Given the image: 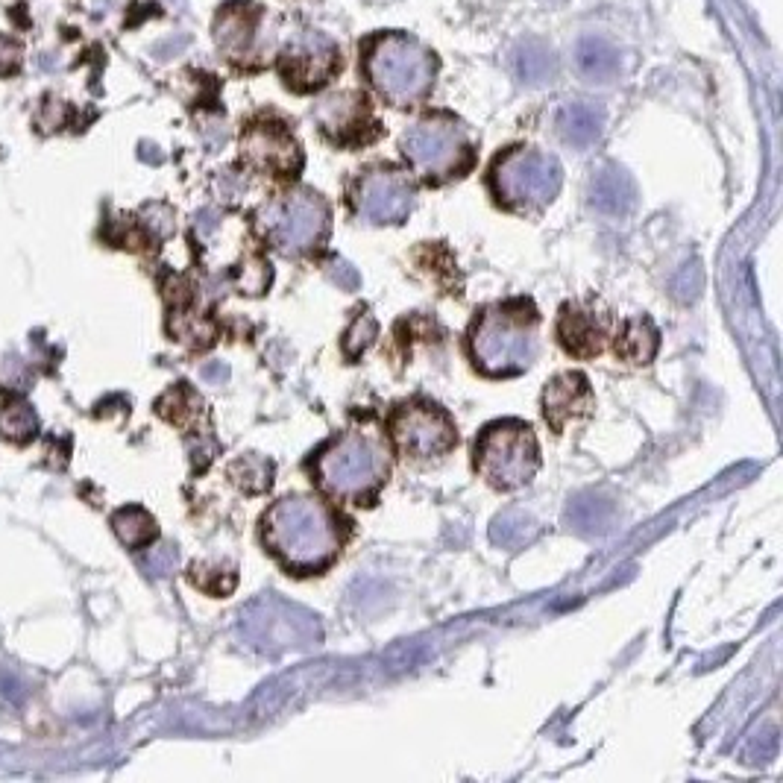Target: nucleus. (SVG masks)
Returning <instances> with one entry per match:
<instances>
[{
  "mask_svg": "<svg viewBox=\"0 0 783 783\" xmlns=\"http://www.w3.org/2000/svg\"><path fill=\"white\" fill-rule=\"evenodd\" d=\"M273 473H276L273 461H267L261 455H244L229 467V479L235 481L244 493H253V496L273 487Z\"/></svg>",
  "mask_w": 783,
  "mask_h": 783,
  "instance_id": "25",
  "label": "nucleus"
},
{
  "mask_svg": "<svg viewBox=\"0 0 783 783\" xmlns=\"http://www.w3.org/2000/svg\"><path fill=\"white\" fill-rule=\"evenodd\" d=\"M329 279L338 282V288H344V291H355V288L361 285L358 270H355L352 264H347V261H332V264H329Z\"/></svg>",
  "mask_w": 783,
  "mask_h": 783,
  "instance_id": "34",
  "label": "nucleus"
},
{
  "mask_svg": "<svg viewBox=\"0 0 783 783\" xmlns=\"http://www.w3.org/2000/svg\"><path fill=\"white\" fill-rule=\"evenodd\" d=\"M660 347V332L649 317H631L616 335V355L628 364H649Z\"/></svg>",
  "mask_w": 783,
  "mask_h": 783,
  "instance_id": "18",
  "label": "nucleus"
},
{
  "mask_svg": "<svg viewBox=\"0 0 783 783\" xmlns=\"http://www.w3.org/2000/svg\"><path fill=\"white\" fill-rule=\"evenodd\" d=\"M247 12H250V3H229L218 15L215 39H218V44L226 53H232V50H250V47H253V33H256V15H259V9L253 12V18H247Z\"/></svg>",
  "mask_w": 783,
  "mask_h": 783,
  "instance_id": "21",
  "label": "nucleus"
},
{
  "mask_svg": "<svg viewBox=\"0 0 783 783\" xmlns=\"http://www.w3.org/2000/svg\"><path fill=\"white\" fill-rule=\"evenodd\" d=\"M156 408H159V414H162L165 420H171L176 426H191V423L203 414V399L191 391V388L179 385L174 391L165 393Z\"/></svg>",
  "mask_w": 783,
  "mask_h": 783,
  "instance_id": "28",
  "label": "nucleus"
},
{
  "mask_svg": "<svg viewBox=\"0 0 783 783\" xmlns=\"http://www.w3.org/2000/svg\"><path fill=\"white\" fill-rule=\"evenodd\" d=\"M388 429H391L396 449L417 461L446 455L458 446V429H455L452 417L440 405L426 402V399L399 405L391 414Z\"/></svg>",
  "mask_w": 783,
  "mask_h": 783,
  "instance_id": "10",
  "label": "nucleus"
},
{
  "mask_svg": "<svg viewBox=\"0 0 783 783\" xmlns=\"http://www.w3.org/2000/svg\"><path fill=\"white\" fill-rule=\"evenodd\" d=\"M590 203L610 218L628 215L637 203V188L622 168H602L590 182Z\"/></svg>",
  "mask_w": 783,
  "mask_h": 783,
  "instance_id": "16",
  "label": "nucleus"
},
{
  "mask_svg": "<svg viewBox=\"0 0 783 783\" xmlns=\"http://www.w3.org/2000/svg\"><path fill=\"white\" fill-rule=\"evenodd\" d=\"M141 564H144V572H147L150 578H168L176 569V564H179V552H176V546L165 543V546L150 549Z\"/></svg>",
  "mask_w": 783,
  "mask_h": 783,
  "instance_id": "32",
  "label": "nucleus"
},
{
  "mask_svg": "<svg viewBox=\"0 0 783 783\" xmlns=\"http://www.w3.org/2000/svg\"><path fill=\"white\" fill-rule=\"evenodd\" d=\"M473 467L496 490H517L528 484L540 467V449L531 426L522 420L484 426L473 449Z\"/></svg>",
  "mask_w": 783,
  "mask_h": 783,
  "instance_id": "4",
  "label": "nucleus"
},
{
  "mask_svg": "<svg viewBox=\"0 0 783 783\" xmlns=\"http://www.w3.org/2000/svg\"><path fill=\"white\" fill-rule=\"evenodd\" d=\"M36 429H39V420H36L30 405L15 402V405H6L0 411V432H3V437L24 443V440H33Z\"/></svg>",
  "mask_w": 783,
  "mask_h": 783,
  "instance_id": "29",
  "label": "nucleus"
},
{
  "mask_svg": "<svg viewBox=\"0 0 783 783\" xmlns=\"http://www.w3.org/2000/svg\"><path fill=\"white\" fill-rule=\"evenodd\" d=\"M171 335L176 341H182L191 349H206L215 344L218 338V326L203 317V314H191V311H179L171 317Z\"/></svg>",
  "mask_w": 783,
  "mask_h": 783,
  "instance_id": "26",
  "label": "nucleus"
},
{
  "mask_svg": "<svg viewBox=\"0 0 783 783\" xmlns=\"http://www.w3.org/2000/svg\"><path fill=\"white\" fill-rule=\"evenodd\" d=\"M317 121L323 132L338 144H364V124H373L364 100L358 97H332L317 109Z\"/></svg>",
  "mask_w": 783,
  "mask_h": 783,
  "instance_id": "14",
  "label": "nucleus"
},
{
  "mask_svg": "<svg viewBox=\"0 0 783 783\" xmlns=\"http://www.w3.org/2000/svg\"><path fill=\"white\" fill-rule=\"evenodd\" d=\"M62 103H56V100H50V109H59ZM47 124V130H56V115H50V121H44Z\"/></svg>",
  "mask_w": 783,
  "mask_h": 783,
  "instance_id": "37",
  "label": "nucleus"
},
{
  "mask_svg": "<svg viewBox=\"0 0 783 783\" xmlns=\"http://www.w3.org/2000/svg\"><path fill=\"white\" fill-rule=\"evenodd\" d=\"M575 65L578 74L590 83H610L619 74V53L605 39L584 36L575 44Z\"/></svg>",
  "mask_w": 783,
  "mask_h": 783,
  "instance_id": "19",
  "label": "nucleus"
},
{
  "mask_svg": "<svg viewBox=\"0 0 783 783\" xmlns=\"http://www.w3.org/2000/svg\"><path fill=\"white\" fill-rule=\"evenodd\" d=\"M259 223L270 244L288 256L317 250L329 232V206L314 191H294L259 212Z\"/></svg>",
  "mask_w": 783,
  "mask_h": 783,
  "instance_id": "8",
  "label": "nucleus"
},
{
  "mask_svg": "<svg viewBox=\"0 0 783 783\" xmlns=\"http://www.w3.org/2000/svg\"><path fill=\"white\" fill-rule=\"evenodd\" d=\"M402 150L411 159V165L420 171V176L429 182L461 176L473 165V144H470L467 132L446 115H432V118L417 121L405 132Z\"/></svg>",
  "mask_w": 783,
  "mask_h": 783,
  "instance_id": "7",
  "label": "nucleus"
},
{
  "mask_svg": "<svg viewBox=\"0 0 783 783\" xmlns=\"http://www.w3.org/2000/svg\"><path fill=\"white\" fill-rule=\"evenodd\" d=\"M514 68L517 77L528 86H540L555 74V56L549 53V47L537 42H525L514 53Z\"/></svg>",
  "mask_w": 783,
  "mask_h": 783,
  "instance_id": "23",
  "label": "nucleus"
},
{
  "mask_svg": "<svg viewBox=\"0 0 783 783\" xmlns=\"http://www.w3.org/2000/svg\"><path fill=\"white\" fill-rule=\"evenodd\" d=\"M21 65V44L9 36H0V74H12Z\"/></svg>",
  "mask_w": 783,
  "mask_h": 783,
  "instance_id": "35",
  "label": "nucleus"
},
{
  "mask_svg": "<svg viewBox=\"0 0 783 783\" xmlns=\"http://www.w3.org/2000/svg\"><path fill=\"white\" fill-rule=\"evenodd\" d=\"M341 65V59L335 56L332 47H323L317 53H297V56H288L282 62V74H285V83L297 91H314V88L326 86L329 77L335 74V68Z\"/></svg>",
  "mask_w": 783,
  "mask_h": 783,
  "instance_id": "17",
  "label": "nucleus"
},
{
  "mask_svg": "<svg viewBox=\"0 0 783 783\" xmlns=\"http://www.w3.org/2000/svg\"><path fill=\"white\" fill-rule=\"evenodd\" d=\"M701 288H704V273H701V264H698V261L684 264L681 273L672 279V294H675L681 303L696 300L698 294H701Z\"/></svg>",
  "mask_w": 783,
  "mask_h": 783,
  "instance_id": "31",
  "label": "nucleus"
},
{
  "mask_svg": "<svg viewBox=\"0 0 783 783\" xmlns=\"http://www.w3.org/2000/svg\"><path fill=\"white\" fill-rule=\"evenodd\" d=\"M341 517L314 496H285L261 517V540L294 575H314L341 555L347 531Z\"/></svg>",
  "mask_w": 783,
  "mask_h": 783,
  "instance_id": "1",
  "label": "nucleus"
},
{
  "mask_svg": "<svg viewBox=\"0 0 783 783\" xmlns=\"http://www.w3.org/2000/svg\"><path fill=\"white\" fill-rule=\"evenodd\" d=\"M376 332H379V326H376V320H373L370 314L355 317L352 326L347 329V335H344V355H347V358H358L364 349L373 344Z\"/></svg>",
  "mask_w": 783,
  "mask_h": 783,
  "instance_id": "30",
  "label": "nucleus"
},
{
  "mask_svg": "<svg viewBox=\"0 0 783 783\" xmlns=\"http://www.w3.org/2000/svg\"><path fill=\"white\" fill-rule=\"evenodd\" d=\"M558 341L561 347L575 355V358H593L602 352L605 344V326L596 320L593 311L564 305L561 308V320H558Z\"/></svg>",
  "mask_w": 783,
  "mask_h": 783,
  "instance_id": "15",
  "label": "nucleus"
},
{
  "mask_svg": "<svg viewBox=\"0 0 783 783\" xmlns=\"http://www.w3.org/2000/svg\"><path fill=\"white\" fill-rule=\"evenodd\" d=\"M112 528L118 534V540L130 549H141L156 537V522L147 511L141 508H124L112 517Z\"/></svg>",
  "mask_w": 783,
  "mask_h": 783,
  "instance_id": "27",
  "label": "nucleus"
},
{
  "mask_svg": "<svg viewBox=\"0 0 783 783\" xmlns=\"http://www.w3.org/2000/svg\"><path fill=\"white\" fill-rule=\"evenodd\" d=\"M566 522L578 534H605L613 522V502L596 493H581L569 502Z\"/></svg>",
  "mask_w": 783,
  "mask_h": 783,
  "instance_id": "22",
  "label": "nucleus"
},
{
  "mask_svg": "<svg viewBox=\"0 0 783 783\" xmlns=\"http://www.w3.org/2000/svg\"><path fill=\"white\" fill-rule=\"evenodd\" d=\"M596 408V396L584 373H561L543 391V417L552 432H564L566 423L587 417Z\"/></svg>",
  "mask_w": 783,
  "mask_h": 783,
  "instance_id": "13",
  "label": "nucleus"
},
{
  "mask_svg": "<svg viewBox=\"0 0 783 783\" xmlns=\"http://www.w3.org/2000/svg\"><path fill=\"white\" fill-rule=\"evenodd\" d=\"M203 379H206V382H215V385H220V382H226V379H229V367H226V364H220V361H215V364H206V367H203Z\"/></svg>",
  "mask_w": 783,
  "mask_h": 783,
  "instance_id": "36",
  "label": "nucleus"
},
{
  "mask_svg": "<svg viewBox=\"0 0 783 783\" xmlns=\"http://www.w3.org/2000/svg\"><path fill=\"white\" fill-rule=\"evenodd\" d=\"M241 156L250 168L270 176H294L303 168L300 144L282 121L259 118L241 135Z\"/></svg>",
  "mask_w": 783,
  "mask_h": 783,
  "instance_id": "11",
  "label": "nucleus"
},
{
  "mask_svg": "<svg viewBox=\"0 0 783 783\" xmlns=\"http://www.w3.org/2000/svg\"><path fill=\"white\" fill-rule=\"evenodd\" d=\"M561 165L555 156L514 147L496 159L490 185L508 209H540L561 191Z\"/></svg>",
  "mask_w": 783,
  "mask_h": 783,
  "instance_id": "6",
  "label": "nucleus"
},
{
  "mask_svg": "<svg viewBox=\"0 0 783 783\" xmlns=\"http://www.w3.org/2000/svg\"><path fill=\"white\" fill-rule=\"evenodd\" d=\"M537 308L531 300L490 305L470 329V352L484 376H517L537 355Z\"/></svg>",
  "mask_w": 783,
  "mask_h": 783,
  "instance_id": "3",
  "label": "nucleus"
},
{
  "mask_svg": "<svg viewBox=\"0 0 783 783\" xmlns=\"http://www.w3.org/2000/svg\"><path fill=\"white\" fill-rule=\"evenodd\" d=\"M244 640L264 654H279L288 649H308L320 640V625L308 610L288 605L276 596L253 602L241 616Z\"/></svg>",
  "mask_w": 783,
  "mask_h": 783,
  "instance_id": "9",
  "label": "nucleus"
},
{
  "mask_svg": "<svg viewBox=\"0 0 783 783\" xmlns=\"http://www.w3.org/2000/svg\"><path fill=\"white\" fill-rule=\"evenodd\" d=\"M364 68L370 83L399 106L426 97L435 80V59L405 36L376 39L364 53Z\"/></svg>",
  "mask_w": 783,
  "mask_h": 783,
  "instance_id": "5",
  "label": "nucleus"
},
{
  "mask_svg": "<svg viewBox=\"0 0 783 783\" xmlns=\"http://www.w3.org/2000/svg\"><path fill=\"white\" fill-rule=\"evenodd\" d=\"M0 696L6 698L9 704H24V698H27V687H24L21 675L9 666L0 669Z\"/></svg>",
  "mask_w": 783,
  "mask_h": 783,
  "instance_id": "33",
  "label": "nucleus"
},
{
  "mask_svg": "<svg viewBox=\"0 0 783 783\" xmlns=\"http://www.w3.org/2000/svg\"><path fill=\"white\" fill-rule=\"evenodd\" d=\"M311 470L326 493L355 505H370V499H376L379 487L391 476L388 443L373 429L352 426L317 452Z\"/></svg>",
  "mask_w": 783,
  "mask_h": 783,
  "instance_id": "2",
  "label": "nucleus"
},
{
  "mask_svg": "<svg viewBox=\"0 0 783 783\" xmlns=\"http://www.w3.org/2000/svg\"><path fill=\"white\" fill-rule=\"evenodd\" d=\"M537 537V522L522 511H505L490 525V540L502 549H520Z\"/></svg>",
  "mask_w": 783,
  "mask_h": 783,
  "instance_id": "24",
  "label": "nucleus"
},
{
  "mask_svg": "<svg viewBox=\"0 0 783 783\" xmlns=\"http://www.w3.org/2000/svg\"><path fill=\"white\" fill-rule=\"evenodd\" d=\"M355 212L370 223H402L414 203V185L393 168L367 171L355 182Z\"/></svg>",
  "mask_w": 783,
  "mask_h": 783,
  "instance_id": "12",
  "label": "nucleus"
},
{
  "mask_svg": "<svg viewBox=\"0 0 783 783\" xmlns=\"http://www.w3.org/2000/svg\"><path fill=\"white\" fill-rule=\"evenodd\" d=\"M558 127L569 144L575 147H590L605 127V115L602 109H596L593 103H569L558 115Z\"/></svg>",
  "mask_w": 783,
  "mask_h": 783,
  "instance_id": "20",
  "label": "nucleus"
}]
</instances>
